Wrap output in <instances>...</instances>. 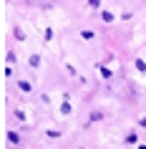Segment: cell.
Returning a JSON list of instances; mask_svg holds the SVG:
<instances>
[{
  "label": "cell",
  "instance_id": "obj_1",
  "mask_svg": "<svg viewBox=\"0 0 146 149\" xmlns=\"http://www.w3.org/2000/svg\"><path fill=\"white\" fill-rule=\"evenodd\" d=\"M18 86H20V91H25V94H28V91H30V84H28V81H20V84H18Z\"/></svg>",
  "mask_w": 146,
  "mask_h": 149
},
{
  "label": "cell",
  "instance_id": "obj_2",
  "mask_svg": "<svg viewBox=\"0 0 146 149\" xmlns=\"http://www.w3.org/2000/svg\"><path fill=\"white\" fill-rule=\"evenodd\" d=\"M8 141H10V144H18V134L10 132V134H8Z\"/></svg>",
  "mask_w": 146,
  "mask_h": 149
},
{
  "label": "cell",
  "instance_id": "obj_3",
  "mask_svg": "<svg viewBox=\"0 0 146 149\" xmlns=\"http://www.w3.org/2000/svg\"><path fill=\"white\" fill-rule=\"evenodd\" d=\"M136 68H138V71H146V63L141 61V58H138V61H136Z\"/></svg>",
  "mask_w": 146,
  "mask_h": 149
},
{
  "label": "cell",
  "instance_id": "obj_4",
  "mask_svg": "<svg viewBox=\"0 0 146 149\" xmlns=\"http://www.w3.org/2000/svg\"><path fill=\"white\" fill-rule=\"evenodd\" d=\"M88 3H91L93 8H98V0H88Z\"/></svg>",
  "mask_w": 146,
  "mask_h": 149
}]
</instances>
